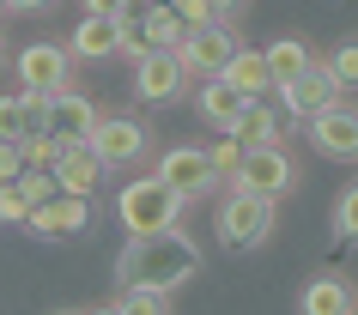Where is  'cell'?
I'll return each mask as SVG.
<instances>
[{
	"label": "cell",
	"instance_id": "1",
	"mask_svg": "<svg viewBox=\"0 0 358 315\" xmlns=\"http://www.w3.org/2000/svg\"><path fill=\"white\" fill-rule=\"evenodd\" d=\"M201 273V249L182 230H158V237H128V249L115 255V279L122 291H176L182 279Z\"/></svg>",
	"mask_w": 358,
	"mask_h": 315
},
{
	"label": "cell",
	"instance_id": "2",
	"mask_svg": "<svg viewBox=\"0 0 358 315\" xmlns=\"http://www.w3.org/2000/svg\"><path fill=\"white\" fill-rule=\"evenodd\" d=\"M176 212H182V200H176L158 176H140V182H128L122 194H115V219H122V230H128V237H158V230H176Z\"/></svg>",
	"mask_w": 358,
	"mask_h": 315
},
{
	"label": "cell",
	"instance_id": "3",
	"mask_svg": "<svg viewBox=\"0 0 358 315\" xmlns=\"http://www.w3.org/2000/svg\"><path fill=\"white\" fill-rule=\"evenodd\" d=\"M115 24H122V55L146 61V55H176L182 49V24L170 6H115Z\"/></svg>",
	"mask_w": 358,
	"mask_h": 315
},
{
	"label": "cell",
	"instance_id": "4",
	"mask_svg": "<svg viewBox=\"0 0 358 315\" xmlns=\"http://www.w3.org/2000/svg\"><path fill=\"white\" fill-rule=\"evenodd\" d=\"M267 230H273V200L262 194H237L231 188L225 212H219V242H225L231 255H249V249H262Z\"/></svg>",
	"mask_w": 358,
	"mask_h": 315
},
{
	"label": "cell",
	"instance_id": "5",
	"mask_svg": "<svg viewBox=\"0 0 358 315\" xmlns=\"http://www.w3.org/2000/svg\"><path fill=\"white\" fill-rule=\"evenodd\" d=\"M67 67H73V55H67L61 43H24L19 49V91L61 97L67 91Z\"/></svg>",
	"mask_w": 358,
	"mask_h": 315
},
{
	"label": "cell",
	"instance_id": "6",
	"mask_svg": "<svg viewBox=\"0 0 358 315\" xmlns=\"http://www.w3.org/2000/svg\"><path fill=\"white\" fill-rule=\"evenodd\" d=\"M103 115L85 103L79 91H61V97H43V133L55 140V146H92V133Z\"/></svg>",
	"mask_w": 358,
	"mask_h": 315
},
{
	"label": "cell",
	"instance_id": "7",
	"mask_svg": "<svg viewBox=\"0 0 358 315\" xmlns=\"http://www.w3.org/2000/svg\"><path fill=\"white\" fill-rule=\"evenodd\" d=\"M152 176H158L176 200H194V194H207V188H213V164H207V152H201V146H170Z\"/></svg>",
	"mask_w": 358,
	"mask_h": 315
},
{
	"label": "cell",
	"instance_id": "8",
	"mask_svg": "<svg viewBox=\"0 0 358 315\" xmlns=\"http://www.w3.org/2000/svg\"><path fill=\"white\" fill-rule=\"evenodd\" d=\"M237 49L243 43L231 37V24H213V31H194V37H182V67L189 73H201V79H225V67L237 61Z\"/></svg>",
	"mask_w": 358,
	"mask_h": 315
},
{
	"label": "cell",
	"instance_id": "9",
	"mask_svg": "<svg viewBox=\"0 0 358 315\" xmlns=\"http://www.w3.org/2000/svg\"><path fill=\"white\" fill-rule=\"evenodd\" d=\"M231 188H237V194H262V200H280L285 188H292V158H285V146H262V152H249Z\"/></svg>",
	"mask_w": 358,
	"mask_h": 315
},
{
	"label": "cell",
	"instance_id": "10",
	"mask_svg": "<svg viewBox=\"0 0 358 315\" xmlns=\"http://www.w3.org/2000/svg\"><path fill=\"white\" fill-rule=\"evenodd\" d=\"M67 55H73V61H110V55H122V24H115V6H85L79 31L67 37Z\"/></svg>",
	"mask_w": 358,
	"mask_h": 315
},
{
	"label": "cell",
	"instance_id": "11",
	"mask_svg": "<svg viewBox=\"0 0 358 315\" xmlns=\"http://www.w3.org/2000/svg\"><path fill=\"white\" fill-rule=\"evenodd\" d=\"M310 146L322 158H340V164H352L358 158V103H334V110H322L310 122Z\"/></svg>",
	"mask_w": 358,
	"mask_h": 315
},
{
	"label": "cell",
	"instance_id": "12",
	"mask_svg": "<svg viewBox=\"0 0 358 315\" xmlns=\"http://www.w3.org/2000/svg\"><path fill=\"white\" fill-rule=\"evenodd\" d=\"M92 152H97V164L115 170V164H134L140 152H146V122H134V115H103L92 133Z\"/></svg>",
	"mask_w": 358,
	"mask_h": 315
},
{
	"label": "cell",
	"instance_id": "13",
	"mask_svg": "<svg viewBox=\"0 0 358 315\" xmlns=\"http://www.w3.org/2000/svg\"><path fill=\"white\" fill-rule=\"evenodd\" d=\"M31 237L43 242H67V237H85L92 230V200H73V194H55L49 206H37L31 212V224H24Z\"/></svg>",
	"mask_w": 358,
	"mask_h": 315
},
{
	"label": "cell",
	"instance_id": "14",
	"mask_svg": "<svg viewBox=\"0 0 358 315\" xmlns=\"http://www.w3.org/2000/svg\"><path fill=\"white\" fill-rule=\"evenodd\" d=\"M182 85H189L182 55H146V61H134V91L146 97V103H170V97H182Z\"/></svg>",
	"mask_w": 358,
	"mask_h": 315
},
{
	"label": "cell",
	"instance_id": "15",
	"mask_svg": "<svg viewBox=\"0 0 358 315\" xmlns=\"http://www.w3.org/2000/svg\"><path fill=\"white\" fill-rule=\"evenodd\" d=\"M280 103H285L292 115H303V122H316L322 110L346 103V91H340V85H334V73H328V67L316 61V67H310V73H303L298 85H292V91H280Z\"/></svg>",
	"mask_w": 358,
	"mask_h": 315
},
{
	"label": "cell",
	"instance_id": "16",
	"mask_svg": "<svg viewBox=\"0 0 358 315\" xmlns=\"http://www.w3.org/2000/svg\"><path fill=\"white\" fill-rule=\"evenodd\" d=\"M49 176H55L61 194H73V200H92L97 182H103L110 170L97 164V152H92V146H61V158H55V170H49Z\"/></svg>",
	"mask_w": 358,
	"mask_h": 315
},
{
	"label": "cell",
	"instance_id": "17",
	"mask_svg": "<svg viewBox=\"0 0 358 315\" xmlns=\"http://www.w3.org/2000/svg\"><path fill=\"white\" fill-rule=\"evenodd\" d=\"M0 140H6V146L43 140V97H31V91H6L0 97Z\"/></svg>",
	"mask_w": 358,
	"mask_h": 315
},
{
	"label": "cell",
	"instance_id": "18",
	"mask_svg": "<svg viewBox=\"0 0 358 315\" xmlns=\"http://www.w3.org/2000/svg\"><path fill=\"white\" fill-rule=\"evenodd\" d=\"M194 110H201V122H207L213 133H237V122L249 115V97L231 91L225 79H207V85H201V97H194Z\"/></svg>",
	"mask_w": 358,
	"mask_h": 315
},
{
	"label": "cell",
	"instance_id": "19",
	"mask_svg": "<svg viewBox=\"0 0 358 315\" xmlns=\"http://www.w3.org/2000/svg\"><path fill=\"white\" fill-rule=\"evenodd\" d=\"M310 67H316V55H310L303 37H273L267 43V79H273V91H292Z\"/></svg>",
	"mask_w": 358,
	"mask_h": 315
},
{
	"label": "cell",
	"instance_id": "20",
	"mask_svg": "<svg viewBox=\"0 0 358 315\" xmlns=\"http://www.w3.org/2000/svg\"><path fill=\"white\" fill-rule=\"evenodd\" d=\"M298 309H303V315H352L358 303H352V285H346L340 273H322V279H310V285H303Z\"/></svg>",
	"mask_w": 358,
	"mask_h": 315
},
{
	"label": "cell",
	"instance_id": "21",
	"mask_svg": "<svg viewBox=\"0 0 358 315\" xmlns=\"http://www.w3.org/2000/svg\"><path fill=\"white\" fill-rule=\"evenodd\" d=\"M225 85L243 91L249 103H262V97L273 91V79H267V49H237V61L225 67Z\"/></svg>",
	"mask_w": 358,
	"mask_h": 315
},
{
	"label": "cell",
	"instance_id": "22",
	"mask_svg": "<svg viewBox=\"0 0 358 315\" xmlns=\"http://www.w3.org/2000/svg\"><path fill=\"white\" fill-rule=\"evenodd\" d=\"M237 140H243L249 152H262V146H280V115H273V103H249V115L237 122Z\"/></svg>",
	"mask_w": 358,
	"mask_h": 315
},
{
	"label": "cell",
	"instance_id": "23",
	"mask_svg": "<svg viewBox=\"0 0 358 315\" xmlns=\"http://www.w3.org/2000/svg\"><path fill=\"white\" fill-rule=\"evenodd\" d=\"M249 146L237 140V133H213V146H207V164H213V182H237V170H243Z\"/></svg>",
	"mask_w": 358,
	"mask_h": 315
},
{
	"label": "cell",
	"instance_id": "24",
	"mask_svg": "<svg viewBox=\"0 0 358 315\" xmlns=\"http://www.w3.org/2000/svg\"><path fill=\"white\" fill-rule=\"evenodd\" d=\"M322 67L334 73V85H340V91H352V85H358V37H352V43H340V49H334L328 61H322Z\"/></svg>",
	"mask_w": 358,
	"mask_h": 315
},
{
	"label": "cell",
	"instance_id": "25",
	"mask_svg": "<svg viewBox=\"0 0 358 315\" xmlns=\"http://www.w3.org/2000/svg\"><path fill=\"white\" fill-rule=\"evenodd\" d=\"M115 315H170V297L164 291H122Z\"/></svg>",
	"mask_w": 358,
	"mask_h": 315
},
{
	"label": "cell",
	"instance_id": "26",
	"mask_svg": "<svg viewBox=\"0 0 358 315\" xmlns=\"http://www.w3.org/2000/svg\"><path fill=\"white\" fill-rule=\"evenodd\" d=\"M19 194H24V206L37 212V206H49V200H55L61 188H55V176H49V170H24V176H19Z\"/></svg>",
	"mask_w": 358,
	"mask_h": 315
},
{
	"label": "cell",
	"instance_id": "27",
	"mask_svg": "<svg viewBox=\"0 0 358 315\" xmlns=\"http://www.w3.org/2000/svg\"><path fill=\"white\" fill-rule=\"evenodd\" d=\"M334 230H340V242H358V182L340 194V206H334Z\"/></svg>",
	"mask_w": 358,
	"mask_h": 315
},
{
	"label": "cell",
	"instance_id": "28",
	"mask_svg": "<svg viewBox=\"0 0 358 315\" xmlns=\"http://www.w3.org/2000/svg\"><path fill=\"white\" fill-rule=\"evenodd\" d=\"M0 224H19V230L31 224V206H24L19 182H13V188H0Z\"/></svg>",
	"mask_w": 358,
	"mask_h": 315
},
{
	"label": "cell",
	"instance_id": "29",
	"mask_svg": "<svg viewBox=\"0 0 358 315\" xmlns=\"http://www.w3.org/2000/svg\"><path fill=\"white\" fill-rule=\"evenodd\" d=\"M24 152V170H55V158H61V146L43 133V140H31V146H19Z\"/></svg>",
	"mask_w": 358,
	"mask_h": 315
},
{
	"label": "cell",
	"instance_id": "30",
	"mask_svg": "<svg viewBox=\"0 0 358 315\" xmlns=\"http://www.w3.org/2000/svg\"><path fill=\"white\" fill-rule=\"evenodd\" d=\"M24 176V152L19 146H6V140H0V188H13Z\"/></svg>",
	"mask_w": 358,
	"mask_h": 315
},
{
	"label": "cell",
	"instance_id": "31",
	"mask_svg": "<svg viewBox=\"0 0 358 315\" xmlns=\"http://www.w3.org/2000/svg\"><path fill=\"white\" fill-rule=\"evenodd\" d=\"M92 315H115V303H103V309H92Z\"/></svg>",
	"mask_w": 358,
	"mask_h": 315
},
{
	"label": "cell",
	"instance_id": "32",
	"mask_svg": "<svg viewBox=\"0 0 358 315\" xmlns=\"http://www.w3.org/2000/svg\"><path fill=\"white\" fill-rule=\"evenodd\" d=\"M55 315H67V309H55Z\"/></svg>",
	"mask_w": 358,
	"mask_h": 315
}]
</instances>
